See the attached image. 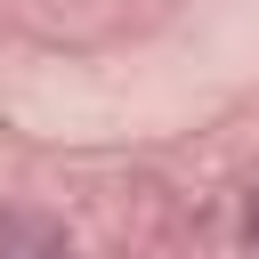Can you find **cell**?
Listing matches in <instances>:
<instances>
[{"label": "cell", "instance_id": "cell-1", "mask_svg": "<svg viewBox=\"0 0 259 259\" xmlns=\"http://www.w3.org/2000/svg\"><path fill=\"white\" fill-rule=\"evenodd\" d=\"M251 251H259V210H251Z\"/></svg>", "mask_w": 259, "mask_h": 259}]
</instances>
